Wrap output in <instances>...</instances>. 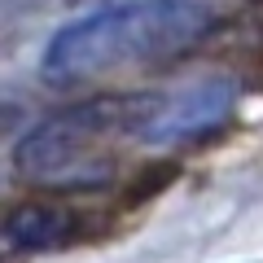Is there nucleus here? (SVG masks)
Listing matches in <instances>:
<instances>
[{
  "instance_id": "3",
  "label": "nucleus",
  "mask_w": 263,
  "mask_h": 263,
  "mask_svg": "<svg viewBox=\"0 0 263 263\" xmlns=\"http://www.w3.org/2000/svg\"><path fill=\"white\" fill-rule=\"evenodd\" d=\"M237 84L228 79H197L167 92H132L127 136H136L149 149H184L193 141H206L233 119Z\"/></svg>"
},
{
  "instance_id": "1",
  "label": "nucleus",
  "mask_w": 263,
  "mask_h": 263,
  "mask_svg": "<svg viewBox=\"0 0 263 263\" xmlns=\"http://www.w3.org/2000/svg\"><path fill=\"white\" fill-rule=\"evenodd\" d=\"M215 31L206 0H110L66 22L40 57V75L53 88H79L92 79L154 66L189 53Z\"/></svg>"
},
{
  "instance_id": "4",
  "label": "nucleus",
  "mask_w": 263,
  "mask_h": 263,
  "mask_svg": "<svg viewBox=\"0 0 263 263\" xmlns=\"http://www.w3.org/2000/svg\"><path fill=\"white\" fill-rule=\"evenodd\" d=\"M75 215L53 202H22L5 215V250L9 254H40L57 250L75 237Z\"/></svg>"
},
{
  "instance_id": "2",
  "label": "nucleus",
  "mask_w": 263,
  "mask_h": 263,
  "mask_svg": "<svg viewBox=\"0 0 263 263\" xmlns=\"http://www.w3.org/2000/svg\"><path fill=\"white\" fill-rule=\"evenodd\" d=\"M132 92L127 97H97L44 119L13 145V171L35 189L84 193L101 189L114 171L110 141L127 132Z\"/></svg>"
}]
</instances>
